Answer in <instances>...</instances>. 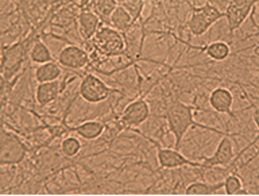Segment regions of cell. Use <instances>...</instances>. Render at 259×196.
Returning <instances> with one entry per match:
<instances>
[{"instance_id": "cell-1", "label": "cell", "mask_w": 259, "mask_h": 196, "mask_svg": "<svg viewBox=\"0 0 259 196\" xmlns=\"http://www.w3.org/2000/svg\"><path fill=\"white\" fill-rule=\"evenodd\" d=\"M194 111H196V107L182 103L178 98L173 99L170 102L169 107H167L166 119H167L169 131L176 138V143H174L176 150H180L182 138H184V135L186 134V131L189 130L190 127L197 126L202 127V129H210V127L202 126V125H198V123L194 122Z\"/></svg>"}, {"instance_id": "cell-2", "label": "cell", "mask_w": 259, "mask_h": 196, "mask_svg": "<svg viewBox=\"0 0 259 196\" xmlns=\"http://www.w3.org/2000/svg\"><path fill=\"white\" fill-rule=\"evenodd\" d=\"M224 18V13L216 9L210 3H205L200 7L192 6V17L188 21V29L194 37L205 34L218 21Z\"/></svg>"}, {"instance_id": "cell-3", "label": "cell", "mask_w": 259, "mask_h": 196, "mask_svg": "<svg viewBox=\"0 0 259 196\" xmlns=\"http://www.w3.org/2000/svg\"><path fill=\"white\" fill-rule=\"evenodd\" d=\"M28 147L20 139L19 135L14 134L12 131H2L0 139V164L2 165H18L26 159Z\"/></svg>"}, {"instance_id": "cell-4", "label": "cell", "mask_w": 259, "mask_h": 196, "mask_svg": "<svg viewBox=\"0 0 259 196\" xmlns=\"http://www.w3.org/2000/svg\"><path fill=\"white\" fill-rule=\"evenodd\" d=\"M97 53L103 56H119L124 52L125 41L123 34L109 26H101L96 35L91 40Z\"/></svg>"}, {"instance_id": "cell-5", "label": "cell", "mask_w": 259, "mask_h": 196, "mask_svg": "<svg viewBox=\"0 0 259 196\" xmlns=\"http://www.w3.org/2000/svg\"><path fill=\"white\" fill-rule=\"evenodd\" d=\"M112 92H115V90L109 88L100 77L92 73L85 74L78 87V94L81 98L87 103H92V104L104 102Z\"/></svg>"}, {"instance_id": "cell-6", "label": "cell", "mask_w": 259, "mask_h": 196, "mask_svg": "<svg viewBox=\"0 0 259 196\" xmlns=\"http://www.w3.org/2000/svg\"><path fill=\"white\" fill-rule=\"evenodd\" d=\"M255 5L256 3L254 0H231L227 5L224 18H227V22H228L230 35H232L243 25V22L250 17Z\"/></svg>"}, {"instance_id": "cell-7", "label": "cell", "mask_w": 259, "mask_h": 196, "mask_svg": "<svg viewBox=\"0 0 259 196\" xmlns=\"http://www.w3.org/2000/svg\"><path fill=\"white\" fill-rule=\"evenodd\" d=\"M3 74L4 79H11L20 69L26 58V45L23 42H16L14 45L3 46Z\"/></svg>"}, {"instance_id": "cell-8", "label": "cell", "mask_w": 259, "mask_h": 196, "mask_svg": "<svg viewBox=\"0 0 259 196\" xmlns=\"http://www.w3.org/2000/svg\"><path fill=\"white\" fill-rule=\"evenodd\" d=\"M234 159V141L231 139L230 134H224L223 138L220 139L213 155H210L208 159H204V161L201 163V168L228 167Z\"/></svg>"}, {"instance_id": "cell-9", "label": "cell", "mask_w": 259, "mask_h": 196, "mask_svg": "<svg viewBox=\"0 0 259 196\" xmlns=\"http://www.w3.org/2000/svg\"><path fill=\"white\" fill-rule=\"evenodd\" d=\"M150 116V106L145 99L141 98L131 102L125 107L123 114L120 116L121 126L128 129V127L141 126L142 123L146 122Z\"/></svg>"}, {"instance_id": "cell-10", "label": "cell", "mask_w": 259, "mask_h": 196, "mask_svg": "<svg viewBox=\"0 0 259 196\" xmlns=\"http://www.w3.org/2000/svg\"><path fill=\"white\" fill-rule=\"evenodd\" d=\"M89 53L80 46L69 45L65 46L58 54V64L69 69L80 70L89 64Z\"/></svg>"}, {"instance_id": "cell-11", "label": "cell", "mask_w": 259, "mask_h": 196, "mask_svg": "<svg viewBox=\"0 0 259 196\" xmlns=\"http://www.w3.org/2000/svg\"><path fill=\"white\" fill-rule=\"evenodd\" d=\"M157 145V159L159 167L165 168V169H176V168L181 167H200L201 168V164L200 163H193L190 161L186 157L180 153L176 149H167V147H162L159 143H155Z\"/></svg>"}, {"instance_id": "cell-12", "label": "cell", "mask_w": 259, "mask_h": 196, "mask_svg": "<svg viewBox=\"0 0 259 196\" xmlns=\"http://www.w3.org/2000/svg\"><path fill=\"white\" fill-rule=\"evenodd\" d=\"M101 26L103 23L100 22L99 17L89 9L82 10L78 15V33L84 41H91L96 35Z\"/></svg>"}, {"instance_id": "cell-13", "label": "cell", "mask_w": 259, "mask_h": 196, "mask_svg": "<svg viewBox=\"0 0 259 196\" xmlns=\"http://www.w3.org/2000/svg\"><path fill=\"white\" fill-rule=\"evenodd\" d=\"M209 104L216 112L220 114H232L234 96L230 90L224 87L214 88L209 95Z\"/></svg>"}, {"instance_id": "cell-14", "label": "cell", "mask_w": 259, "mask_h": 196, "mask_svg": "<svg viewBox=\"0 0 259 196\" xmlns=\"http://www.w3.org/2000/svg\"><path fill=\"white\" fill-rule=\"evenodd\" d=\"M61 92L60 82L40 83L35 90V100L39 106H49L50 103L56 102Z\"/></svg>"}, {"instance_id": "cell-15", "label": "cell", "mask_w": 259, "mask_h": 196, "mask_svg": "<svg viewBox=\"0 0 259 196\" xmlns=\"http://www.w3.org/2000/svg\"><path fill=\"white\" fill-rule=\"evenodd\" d=\"M105 125L100 121H91V122H84L74 127H66V130L74 131L77 134L82 137V138L92 141V139L99 138L103 133H104ZM68 131V133H69Z\"/></svg>"}, {"instance_id": "cell-16", "label": "cell", "mask_w": 259, "mask_h": 196, "mask_svg": "<svg viewBox=\"0 0 259 196\" xmlns=\"http://www.w3.org/2000/svg\"><path fill=\"white\" fill-rule=\"evenodd\" d=\"M61 74H62V69H61L60 64H57L56 61L36 66L35 70H34V77L38 82V84L57 82L61 77Z\"/></svg>"}, {"instance_id": "cell-17", "label": "cell", "mask_w": 259, "mask_h": 196, "mask_svg": "<svg viewBox=\"0 0 259 196\" xmlns=\"http://www.w3.org/2000/svg\"><path fill=\"white\" fill-rule=\"evenodd\" d=\"M134 23H135V22H134L133 17H131V15L117 3V7L115 9L112 15H111V19H109V25H111V27L117 30L119 33L125 34L131 27H133Z\"/></svg>"}, {"instance_id": "cell-18", "label": "cell", "mask_w": 259, "mask_h": 196, "mask_svg": "<svg viewBox=\"0 0 259 196\" xmlns=\"http://www.w3.org/2000/svg\"><path fill=\"white\" fill-rule=\"evenodd\" d=\"M88 6L89 10L99 17L103 25H109V19H111V15L117 7V3L115 0H99V2L89 3Z\"/></svg>"}, {"instance_id": "cell-19", "label": "cell", "mask_w": 259, "mask_h": 196, "mask_svg": "<svg viewBox=\"0 0 259 196\" xmlns=\"http://www.w3.org/2000/svg\"><path fill=\"white\" fill-rule=\"evenodd\" d=\"M30 58H31L32 62L39 64V65H44V64L54 61L53 60L52 52L49 50L48 45L42 41H36L32 45L31 50H30Z\"/></svg>"}, {"instance_id": "cell-20", "label": "cell", "mask_w": 259, "mask_h": 196, "mask_svg": "<svg viewBox=\"0 0 259 196\" xmlns=\"http://www.w3.org/2000/svg\"><path fill=\"white\" fill-rule=\"evenodd\" d=\"M204 50H205L206 56L214 60V61H224V60L230 57L231 54L230 45L224 41L212 42Z\"/></svg>"}, {"instance_id": "cell-21", "label": "cell", "mask_w": 259, "mask_h": 196, "mask_svg": "<svg viewBox=\"0 0 259 196\" xmlns=\"http://www.w3.org/2000/svg\"><path fill=\"white\" fill-rule=\"evenodd\" d=\"M223 188V183H216V184H209L204 183V181H196L188 185L185 189L186 195H212L216 193L219 189Z\"/></svg>"}, {"instance_id": "cell-22", "label": "cell", "mask_w": 259, "mask_h": 196, "mask_svg": "<svg viewBox=\"0 0 259 196\" xmlns=\"http://www.w3.org/2000/svg\"><path fill=\"white\" fill-rule=\"evenodd\" d=\"M242 179L238 175L227 176L226 180L223 181V188L227 195H246L247 191L242 189Z\"/></svg>"}, {"instance_id": "cell-23", "label": "cell", "mask_w": 259, "mask_h": 196, "mask_svg": "<svg viewBox=\"0 0 259 196\" xmlns=\"http://www.w3.org/2000/svg\"><path fill=\"white\" fill-rule=\"evenodd\" d=\"M81 150V142L76 137H66V138L61 142V151L65 157L72 159L77 155Z\"/></svg>"}, {"instance_id": "cell-24", "label": "cell", "mask_w": 259, "mask_h": 196, "mask_svg": "<svg viewBox=\"0 0 259 196\" xmlns=\"http://www.w3.org/2000/svg\"><path fill=\"white\" fill-rule=\"evenodd\" d=\"M119 5L133 17L134 22H137L141 18L145 3L143 2H120Z\"/></svg>"}]
</instances>
